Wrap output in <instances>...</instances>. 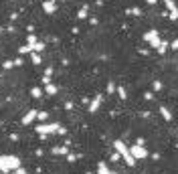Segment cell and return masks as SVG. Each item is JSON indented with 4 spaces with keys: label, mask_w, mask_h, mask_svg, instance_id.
<instances>
[{
    "label": "cell",
    "mask_w": 178,
    "mask_h": 174,
    "mask_svg": "<svg viewBox=\"0 0 178 174\" xmlns=\"http://www.w3.org/2000/svg\"><path fill=\"white\" fill-rule=\"evenodd\" d=\"M18 158H14V156H0V170L2 172H8V170L12 168H18Z\"/></svg>",
    "instance_id": "6da1fadb"
},
{
    "label": "cell",
    "mask_w": 178,
    "mask_h": 174,
    "mask_svg": "<svg viewBox=\"0 0 178 174\" xmlns=\"http://www.w3.org/2000/svg\"><path fill=\"white\" fill-rule=\"evenodd\" d=\"M132 154H134V158H146V150L144 148H132Z\"/></svg>",
    "instance_id": "7a4b0ae2"
},
{
    "label": "cell",
    "mask_w": 178,
    "mask_h": 174,
    "mask_svg": "<svg viewBox=\"0 0 178 174\" xmlns=\"http://www.w3.org/2000/svg\"><path fill=\"white\" fill-rule=\"evenodd\" d=\"M99 174H113V172H109L105 164H99Z\"/></svg>",
    "instance_id": "3957f363"
}]
</instances>
